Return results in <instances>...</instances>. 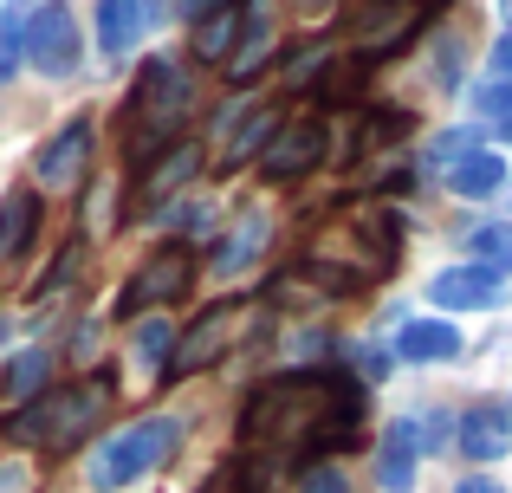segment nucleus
Returning a JSON list of instances; mask_svg holds the SVG:
<instances>
[{
    "label": "nucleus",
    "mask_w": 512,
    "mask_h": 493,
    "mask_svg": "<svg viewBox=\"0 0 512 493\" xmlns=\"http://www.w3.org/2000/svg\"><path fill=\"white\" fill-rule=\"evenodd\" d=\"M247 442H305V448H350L357 442V390L338 370L260 383L240 416Z\"/></svg>",
    "instance_id": "1"
},
{
    "label": "nucleus",
    "mask_w": 512,
    "mask_h": 493,
    "mask_svg": "<svg viewBox=\"0 0 512 493\" xmlns=\"http://www.w3.org/2000/svg\"><path fill=\"white\" fill-rule=\"evenodd\" d=\"M111 403V383H72V390H52V396H39L33 409H20V416L7 422V435L13 442H39V448H72L78 435L98 422V409Z\"/></svg>",
    "instance_id": "2"
},
{
    "label": "nucleus",
    "mask_w": 512,
    "mask_h": 493,
    "mask_svg": "<svg viewBox=\"0 0 512 493\" xmlns=\"http://www.w3.org/2000/svg\"><path fill=\"white\" fill-rule=\"evenodd\" d=\"M175 448V422H143V429H124L111 448H98V461H91V487H124L137 481V474H156L169 461Z\"/></svg>",
    "instance_id": "3"
},
{
    "label": "nucleus",
    "mask_w": 512,
    "mask_h": 493,
    "mask_svg": "<svg viewBox=\"0 0 512 493\" xmlns=\"http://www.w3.org/2000/svg\"><path fill=\"white\" fill-rule=\"evenodd\" d=\"M130 111H137V124L150 130V143H156L163 130L182 124V111H188V72L175 59H143V78H137V91H130Z\"/></svg>",
    "instance_id": "4"
},
{
    "label": "nucleus",
    "mask_w": 512,
    "mask_h": 493,
    "mask_svg": "<svg viewBox=\"0 0 512 493\" xmlns=\"http://www.w3.org/2000/svg\"><path fill=\"white\" fill-rule=\"evenodd\" d=\"M240 325H247V312H240V305H214V312H201V318H195V331H188V338L169 351L163 377H195V370L221 364L227 344L240 338Z\"/></svg>",
    "instance_id": "5"
},
{
    "label": "nucleus",
    "mask_w": 512,
    "mask_h": 493,
    "mask_svg": "<svg viewBox=\"0 0 512 493\" xmlns=\"http://www.w3.org/2000/svg\"><path fill=\"white\" fill-rule=\"evenodd\" d=\"M428 7H435V0H363V7L350 13V39H357L363 52H389V46H402V33H415V26L428 20Z\"/></svg>",
    "instance_id": "6"
},
{
    "label": "nucleus",
    "mask_w": 512,
    "mask_h": 493,
    "mask_svg": "<svg viewBox=\"0 0 512 493\" xmlns=\"http://www.w3.org/2000/svg\"><path fill=\"white\" fill-rule=\"evenodd\" d=\"M195 286V260H188L182 247H163L150 266H143L137 279L124 286V299H117V312H143V305H169V299H182V292Z\"/></svg>",
    "instance_id": "7"
},
{
    "label": "nucleus",
    "mask_w": 512,
    "mask_h": 493,
    "mask_svg": "<svg viewBox=\"0 0 512 493\" xmlns=\"http://www.w3.org/2000/svg\"><path fill=\"white\" fill-rule=\"evenodd\" d=\"M26 59L39 65V72H72L78 65V20L59 7V0H46V7L33 13V26H26Z\"/></svg>",
    "instance_id": "8"
},
{
    "label": "nucleus",
    "mask_w": 512,
    "mask_h": 493,
    "mask_svg": "<svg viewBox=\"0 0 512 493\" xmlns=\"http://www.w3.org/2000/svg\"><path fill=\"white\" fill-rule=\"evenodd\" d=\"M325 143H331L325 117H299V124H286L273 143H266V176L292 182V176H305V169H318V163H325Z\"/></svg>",
    "instance_id": "9"
},
{
    "label": "nucleus",
    "mask_w": 512,
    "mask_h": 493,
    "mask_svg": "<svg viewBox=\"0 0 512 493\" xmlns=\"http://www.w3.org/2000/svg\"><path fill=\"white\" fill-rule=\"evenodd\" d=\"M85 163H91V124L78 117V124H65L59 137L39 150V189H65V182H78Z\"/></svg>",
    "instance_id": "10"
},
{
    "label": "nucleus",
    "mask_w": 512,
    "mask_h": 493,
    "mask_svg": "<svg viewBox=\"0 0 512 493\" xmlns=\"http://www.w3.org/2000/svg\"><path fill=\"white\" fill-rule=\"evenodd\" d=\"M493 299H500L493 266H454V273L435 279V305H448V312H474V305H493Z\"/></svg>",
    "instance_id": "11"
},
{
    "label": "nucleus",
    "mask_w": 512,
    "mask_h": 493,
    "mask_svg": "<svg viewBox=\"0 0 512 493\" xmlns=\"http://www.w3.org/2000/svg\"><path fill=\"white\" fill-rule=\"evenodd\" d=\"M195 169H201V150H195V143H169V150L156 156L150 169H143L137 195H143V202H169L182 182H195Z\"/></svg>",
    "instance_id": "12"
},
{
    "label": "nucleus",
    "mask_w": 512,
    "mask_h": 493,
    "mask_svg": "<svg viewBox=\"0 0 512 493\" xmlns=\"http://www.w3.org/2000/svg\"><path fill=\"white\" fill-rule=\"evenodd\" d=\"M396 351L409 357V364H435V357H454V351H461V331L441 325V318H409V325L396 331Z\"/></svg>",
    "instance_id": "13"
},
{
    "label": "nucleus",
    "mask_w": 512,
    "mask_h": 493,
    "mask_svg": "<svg viewBox=\"0 0 512 493\" xmlns=\"http://www.w3.org/2000/svg\"><path fill=\"white\" fill-rule=\"evenodd\" d=\"M137 39H143V0H98V46L124 59Z\"/></svg>",
    "instance_id": "14"
},
{
    "label": "nucleus",
    "mask_w": 512,
    "mask_h": 493,
    "mask_svg": "<svg viewBox=\"0 0 512 493\" xmlns=\"http://www.w3.org/2000/svg\"><path fill=\"white\" fill-rule=\"evenodd\" d=\"M266 234H273V221L260 215V208H253L247 221H240L234 234H227L221 247H214V273H240V266L247 260H260V247H266Z\"/></svg>",
    "instance_id": "15"
},
{
    "label": "nucleus",
    "mask_w": 512,
    "mask_h": 493,
    "mask_svg": "<svg viewBox=\"0 0 512 493\" xmlns=\"http://www.w3.org/2000/svg\"><path fill=\"white\" fill-rule=\"evenodd\" d=\"M33 228H39V202H33V189H13L7 202H0V260L26 253Z\"/></svg>",
    "instance_id": "16"
},
{
    "label": "nucleus",
    "mask_w": 512,
    "mask_h": 493,
    "mask_svg": "<svg viewBox=\"0 0 512 493\" xmlns=\"http://www.w3.org/2000/svg\"><path fill=\"white\" fill-rule=\"evenodd\" d=\"M506 442H512V422L500 416V409H474V416L461 422V448L474 461H493V455H506Z\"/></svg>",
    "instance_id": "17"
},
{
    "label": "nucleus",
    "mask_w": 512,
    "mask_h": 493,
    "mask_svg": "<svg viewBox=\"0 0 512 493\" xmlns=\"http://www.w3.org/2000/svg\"><path fill=\"white\" fill-rule=\"evenodd\" d=\"M448 182H454V195L474 202V195H493L506 182V163L500 156H467V163H448Z\"/></svg>",
    "instance_id": "18"
},
{
    "label": "nucleus",
    "mask_w": 512,
    "mask_h": 493,
    "mask_svg": "<svg viewBox=\"0 0 512 493\" xmlns=\"http://www.w3.org/2000/svg\"><path fill=\"white\" fill-rule=\"evenodd\" d=\"M234 26H240V7H214L208 20L195 26V52H201V59H221L227 39H234Z\"/></svg>",
    "instance_id": "19"
},
{
    "label": "nucleus",
    "mask_w": 512,
    "mask_h": 493,
    "mask_svg": "<svg viewBox=\"0 0 512 493\" xmlns=\"http://www.w3.org/2000/svg\"><path fill=\"white\" fill-rule=\"evenodd\" d=\"M409 130H415V117H409V111H396V104H383V111H370V124H363V137H357V150L396 143V137H409Z\"/></svg>",
    "instance_id": "20"
},
{
    "label": "nucleus",
    "mask_w": 512,
    "mask_h": 493,
    "mask_svg": "<svg viewBox=\"0 0 512 493\" xmlns=\"http://www.w3.org/2000/svg\"><path fill=\"white\" fill-rule=\"evenodd\" d=\"M46 370H52L46 351H20V357L7 364V390H13V396H33L39 383H46Z\"/></svg>",
    "instance_id": "21"
},
{
    "label": "nucleus",
    "mask_w": 512,
    "mask_h": 493,
    "mask_svg": "<svg viewBox=\"0 0 512 493\" xmlns=\"http://www.w3.org/2000/svg\"><path fill=\"white\" fill-rule=\"evenodd\" d=\"M409 481H415V448H409V429H396L383 448V487H409Z\"/></svg>",
    "instance_id": "22"
},
{
    "label": "nucleus",
    "mask_w": 512,
    "mask_h": 493,
    "mask_svg": "<svg viewBox=\"0 0 512 493\" xmlns=\"http://www.w3.org/2000/svg\"><path fill=\"white\" fill-rule=\"evenodd\" d=\"M266 130H273V117H266V111H253V117H247V130H234V143H227V169H240V163H247V150H260V143H266Z\"/></svg>",
    "instance_id": "23"
},
{
    "label": "nucleus",
    "mask_w": 512,
    "mask_h": 493,
    "mask_svg": "<svg viewBox=\"0 0 512 493\" xmlns=\"http://www.w3.org/2000/svg\"><path fill=\"white\" fill-rule=\"evenodd\" d=\"M78 260H85V241H72V247L59 253V260H52V273L39 279V292H59V286H72V279H78Z\"/></svg>",
    "instance_id": "24"
},
{
    "label": "nucleus",
    "mask_w": 512,
    "mask_h": 493,
    "mask_svg": "<svg viewBox=\"0 0 512 493\" xmlns=\"http://www.w3.org/2000/svg\"><path fill=\"white\" fill-rule=\"evenodd\" d=\"M474 253H480V260L512 266V228H474Z\"/></svg>",
    "instance_id": "25"
},
{
    "label": "nucleus",
    "mask_w": 512,
    "mask_h": 493,
    "mask_svg": "<svg viewBox=\"0 0 512 493\" xmlns=\"http://www.w3.org/2000/svg\"><path fill=\"white\" fill-rule=\"evenodd\" d=\"M286 78H292V85H318V78H325V52L299 46V52H292V65H286Z\"/></svg>",
    "instance_id": "26"
},
{
    "label": "nucleus",
    "mask_w": 512,
    "mask_h": 493,
    "mask_svg": "<svg viewBox=\"0 0 512 493\" xmlns=\"http://www.w3.org/2000/svg\"><path fill=\"white\" fill-rule=\"evenodd\" d=\"M480 111H487L493 124L512 137V85H487V91H480Z\"/></svg>",
    "instance_id": "27"
},
{
    "label": "nucleus",
    "mask_w": 512,
    "mask_h": 493,
    "mask_svg": "<svg viewBox=\"0 0 512 493\" xmlns=\"http://www.w3.org/2000/svg\"><path fill=\"white\" fill-rule=\"evenodd\" d=\"M299 493H350V474H338V468H305L299 474Z\"/></svg>",
    "instance_id": "28"
},
{
    "label": "nucleus",
    "mask_w": 512,
    "mask_h": 493,
    "mask_svg": "<svg viewBox=\"0 0 512 493\" xmlns=\"http://www.w3.org/2000/svg\"><path fill=\"white\" fill-rule=\"evenodd\" d=\"M163 351H169V331H163V325H143V331H137V364L156 370V364H163Z\"/></svg>",
    "instance_id": "29"
},
{
    "label": "nucleus",
    "mask_w": 512,
    "mask_h": 493,
    "mask_svg": "<svg viewBox=\"0 0 512 493\" xmlns=\"http://www.w3.org/2000/svg\"><path fill=\"white\" fill-rule=\"evenodd\" d=\"M493 72H500L506 85H512V26H506V39H500V59H493Z\"/></svg>",
    "instance_id": "30"
},
{
    "label": "nucleus",
    "mask_w": 512,
    "mask_h": 493,
    "mask_svg": "<svg viewBox=\"0 0 512 493\" xmlns=\"http://www.w3.org/2000/svg\"><path fill=\"white\" fill-rule=\"evenodd\" d=\"M182 7H188V20H208V13L221 7V0H182Z\"/></svg>",
    "instance_id": "31"
},
{
    "label": "nucleus",
    "mask_w": 512,
    "mask_h": 493,
    "mask_svg": "<svg viewBox=\"0 0 512 493\" xmlns=\"http://www.w3.org/2000/svg\"><path fill=\"white\" fill-rule=\"evenodd\" d=\"M461 493H493V481H467V487H461Z\"/></svg>",
    "instance_id": "32"
},
{
    "label": "nucleus",
    "mask_w": 512,
    "mask_h": 493,
    "mask_svg": "<svg viewBox=\"0 0 512 493\" xmlns=\"http://www.w3.org/2000/svg\"><path fill=\"white\" fill-rule=\"evenodd\" d=\"M506 7H512V0H506Z\"/></svg>",
    "instance_id": "33"
}]
</instances>
